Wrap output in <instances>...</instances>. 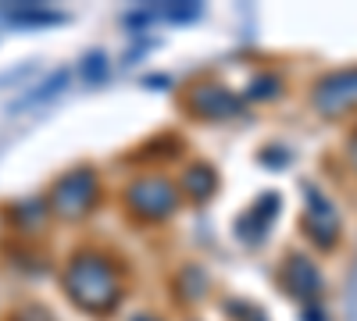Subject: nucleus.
<instances>
[{"instance_id": "1", "label": "nucleus", "mask_w": 357, "mask_h": 321, "mask_svg": "<svg viewBox=\"0 0 357 321\" xmlns=\"http://www.w3.org/2000/svg\"><path fill=\"white\" fill-rule=\"evenodd\" d=\"M65 289L82 311H93V314L111 311L118 304V297H122V285H118L114 268L97 253H79L72 260L68 272H65Z\"/></svg>"}, {"instance_id": "2", "label": "nucleus", "mask_w": 357, "mask_h": 321, "mask_svg": "<svg viewBox=\"0 0 357 321\" xmlns=\"http://www.w3.org/2000/svg\"><path fill=\"white\" fill-rule=\"evenodd\" d=\"M97 200V175L89 168H79V171H68L61 182L54 186V196H50V208L61 214V218H82Z\"/></svg>"}, {"instance_id": "3", "label": "nucleus", "mask_w": 357, "mask_h": 321, "mask_svg": "<svg viewBox=\"0 0 357 321\" xmlns=\"http://www.w3.org/2000/svg\"><path fill=\"white\" fill-rule=\"evenodd\" d=\"M314 111L325 114V118H336V114H347L357 107V68H343L325 75L314 86V97H311Z\"/></svg>"}, {"instance_id": "4", "label": "nucleus", "mask_w": 357, "mask_h": 321, "mask_svg": "<svg viewBox=\"0 0 357 321\" xmlns=\"http://www.w3.org/2000/svg\"><path fill=\"white\" fill-rule=\"evenodd\" d=\"M126 203L143 214V218H165L178 208V193L168 179H158V175H151V179H136L126 193Z\"/></svg>"}, {"instance_id": "5", "label": "nucleus", "mask_w": 357, "mask_h": 321, "mask_svg": "<svg viewBox=\"0 0 357 321\" xmlns=\"http://www.w3.org/2000/svg\"><path fill=\"white\" fill-rule=\"evenodd\" d=\"M307 228H311V240L325 250L336 246L340 240V214L318 189H307Z\"/></svg>"}, {"instance_id": "6", "label": "nucleus", "mask_w": 357, "mask_h": 321, "mask_svg": "<svg viewBox=\"0 0 357 321\" xmlns=\"http://www.w3.org/2000/svg\"><path fill=\"white\" fill-rule=\"evenodd\" d=\"M193 107L204 114V118H215V122L240 114V100H236L229 90H222V86H197Z\"/></svg>"}, {"instance_id": "7", "label": "nucleus", "mask_w": 357, "mask_h": 321, "mask_svg": "<svg viewBox=\"0 0 357 321\" xmlns=\"http://www.w3.org/2000/svg\"><path fill=\"white\" fill-rule=\"evenodd\" d=\"M282 279H286V289L296 300H311V297H318V289H321V275H318V268L311 265L307 257H289Z\"/></svg>"}, {"instance_id": "8", "label": "nucleus", "mask_w": 357, "mask_h": 321, "mask_svg": "<svg viewBox=\"0 0 357 321\" xmlns=\"http://www.w3.org/2000/svg\"><path fill=\"white\" fill-rule=\"evenodd\" d=\"M279 214V196H264L261 203H257V208H250L243 218H240V225H236V228H247V225H254L250 232H247V243H254V240H261L264 236V232H268V225H272V218Z\"/></svg>"}, {"instance_id": "9", "label": "nucleus", "mask_w": 357, "mask_h": 321, "mask_svg": "<svg viewBox=\"0 0 357 321\" xmlns=\"http://www.w3.org/2000/svg\"><path fill=\"white\" fill-rule=\"evenodd\" d=\"M4 15L11 22H22V25H54V22H61L57 11H47L40 4H11V8H4Z\"/></svg>"}, {"instance_id": "10", "label": "nucleus", "mask_w": 357, "mask_h": 321, "mask_svg": "<svg viewBox=\"0 0 357 321\" xmlns=\"http://www.w3.org/2000/svg\"><path fill=\"white\" fill-rule=\"evenodd\" d=\"M183 186H186L190 196L207 200V196L215 193V175H211V168H190V171L183 175Z\"/></svg>"}, {"instance_id": "11", "label": "nucleus", "mask_w": 357, "mask_h": 321, "mask_svg": "<svg viewBox=\"0 0 357 321\" xmlns=\"http://www.w3.org/2000/svg\"><path fill=\"white\" fill-rule=\"evenodd\" d=\"M275 93H279V79H272V75L250 82V97H257V100H268V97H275Z\"/></svg>"}, {"instance_id": "12", "label": "nucleus", "mask_w": 357, "mask_h": 321, "mask_svg": "<svg viewBox=\"0 0 357 321\" xmlns=\"http://www.w3.org/2000/svg\"><path fill=\"white\" fill-rule=\"evenodd\" d=\"M347 161L354 164V171H357V132L350 136V143H347Z\"/></svg>"}, {"instance_id": "13", "label": "nucleus", "mask_w": 357, "mask_h": 321, "mask_svg": "<svg viewBox=\"0 0 357 321\" xmlns=\"http://www.w3.org/2000/svg\"><path fill=\"white\" fill-rule=\"evenodd\" d=\"M136 321H154V318H136Z\"/></svg>"}]
</instances>
